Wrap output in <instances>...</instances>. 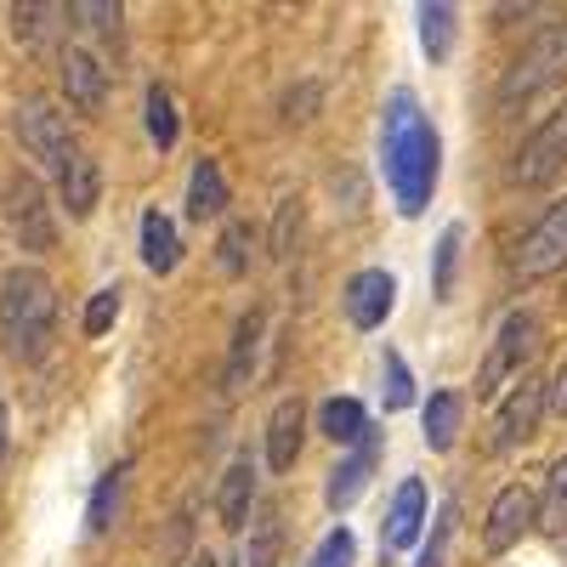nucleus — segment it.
<instances>
[{
    "label": "nucleus",
    "mask_w": 567,
    "mask_h": 567,
    "mask_svg": "<svg viewBox=\"0 0 567 567\" xmlns=\"http://www.w3.org/2000/svg\"><path fill=\"white\" fill-rule=\"evenodd\" d=\"M301 437H307V403L301 398H284L272 409V420H267V465L272 471H296Z\"/></svg>",
    "instance_id": "nucleus-14"
},
{
    "label": "nucleus",
    "mask_w": 567,
    "mask_h": 567,
    "mask_svg": "<svg viewBox=\"0 0 567 567\" xmlns=\"http://www.w3.org/2000/svg\"><path fill=\"white\" fill-rule=\"evenodd\" d=\"M7 443H12V432H7V398H0V460H7Z\"/></svg>",
    "instance_id": "nucleus-40"
},
{
    "label": "nucleus",
    "mask_w": 567,
    "mask_h": 567,
    "mask_svg": "<svg viewBox=\"0 0 567 567\" xmlns=\"http://www.w3.org/2000/svg\"><path fill=\"white\" fill-rule=\"evenodd\" d=\"M187 534H194V511H176V528H171V539H165V561H176V556L187 550Z\"/></svg>",
    "instance_id": "nucleus-39"
},
{
    "label": "nucleus",
    "mask_w": 567,
    "mask_h": 567,
    "mask_svg": "<svg viewBox=\"0 0 567 567\" xmlns=\"http://www.w3.org/2000/svg\"><path fill=\"white\" fill-rule=\"evenodd\" d=\"M250 250H256V227H250V221H227V227H221V245H216L221 272L239 278V272L250 267Z\"/></svg>",
    "instance_id": "nucleus-27"
},
{
    "label": "nucleus",
    "mask_w": 567,
    "mask_h": 567,
    "mask_svg": "<svg viewBox=\"0 0 567 567\" xmlns=\"http://www.w3.org/2000/svg\"><path fill=\"white\" fill-rule=\"evenodd\" d=\"M449 539H454V505L437 511V528H432V545L420 550L414 567H449Z\"/></svg>",
    "instance_id": "nucleus-35"
},
{
    "label": "nucleus",
    "mask_w": 567,
    "mask_h": 567,
    "mask_svg": "<svg viewBox=\"0 0 567 567\" xmlns=\"http://www.w3.org/2000/svg\"><path fill=\"white\" fill-rule=\"evenodd\" d=\"M539 528L545 534H567V454L550 465L545 494H539Z\"/></svg>",
    "instance_id": "nucleus-26"
},
{
    "label": "nucleus",
    "mask_w": 567,
    "mask_h": 567,
    "mask_svg": "<svg viewBox=\"0 0 567 567\" xmlns=\"http://www.w3.org/2000/svg\"><path fill=\"white\" fill-rule=\"evenodd\" d=\"M420 45H425V58L443 63L454 52V7H420Z\"/></svg>",
    "instance_id": "nucleus-25"
},
{
    "label": "nucleus",
    "mask_w": 567,
    "mask_h": 567,
    "mask_svg": "<svg viewBox=\"0 0 567 567\" xmlns=\"http://www.w3.org/2000/svg\"><path fill=\"white\" fill-rule=\"evenodd\" d=\"M460 414H465L460 392H432V403H425V414H420V425H425V449H432V454H449L454 437H460Z\"/></svg>",
    "instance_id": "nucleus-22"
},
{
    "label": "nucleus",
    "mask_w": 567,
    "mask_h": 567,
    "mask_svg": "<svg viewBox=\"0 0 567 567\" xmlns=\"http://www.w3.org/2000/svg\"><path fill=\"white\" fill-rule=\"evenodd\" d=\"M545 409L567 420V358L556 363V374H550V386H545Z\"/></svg>",
    "instance_id": "nucleus-38"
},
{
    "label": "nucleus",
    "mask_w": 567,
    "mask_h": 567,
    "mask_svg": "<svg viewBox=\"0 0 567 567\" xmlns=\"http://www.w3.org/2000/svg\"><path fill=\"white\" fill-rule=\"evenodd\" d=\"M381 398H386V414H398V409L414 403V374H409V363L392 347H386V386H381Z\"/></svg>",
    "instance_id": "nucleus-32"
},
{
    "label": "nucleus",
    "mask_w": 567,
    "mask_h": 567,
    "mask_svg": "<svg viewBox=\"0 0 567 567\" xmlns=\"http://www.w3.org/2000/svg\"><path fill=\"white\" fill-rule=\"evenodd\" d=\"M221 210H227V176H221L216 159H199L194 176H187V216L210 221V216H221Z\"/></svg>",
    "instance_id": "nucleus-21"
},
{
    "label": "nucleus",
    "mask_w": 567,
    "mask_h": 567,
    "mask_svg": "<svg viewBox=\"0 0 567 567\" xmlns=\"http://www.w3.org/2000/svg\"><path fill=\"white\" fill-rule=\"evenodd\" d=\"M561 307H567V296H561Z\"/></svg>",
    "instance_id": "nucleus-42"
},
{
    "label": "nucleus",
    "mask_w": 567,
    "mask_h": 567,
    "mask_svg": "<svg viewBox=\"0 0 567 567\" xmlns=\"http://www.w3.org/2000/svg\"><path fill=\"white\" fill-rule=\"evenodd\" d=\"M381 165H386V187L392 205L403 216H420L437 194V171H443V142L432 131V120L420 114L414 91H392L386 114H381Z\"/></svg>",
    "instance_id": "nucleus-1"
},
{
    "label": "nucleus",
    "mask_w": 567,
    "mask_h": 567,
    "mask_svg": "<svg viewBox=\"0 0 567 567\" xmlns=\"http://www.w3.org/2000/svg\"><path fill=\"white\" fill-rule=\"evenodd\" d=\"M567 171V103L545 114V125L523 142V154H516V182L523 187H545Z\"/></svg>",
    "instance_id": "nucleus-7"
},
{
    "label": "nucleus",
    "mask_w": 567,
    "mask_h": 567,
    "mask_svg": "<svg viewBox=\"0 0 567 567\" xmlns=\"http://www.w3.org/2000/svg\"><path fill=\"white\" fill-rule=\"evenodd\" d=\"M420 528H425V483L409 477L392 494V511H386V523H381V545L386 550H409V545H420Z\"/></svg>",
    "instance_id": "nucleus-13"
},
{
    "label": "nucleus",
    "mask_w": 567,
    "mask_h": 567,
    "mask_svg": "<svg viewBox=\"0 0 567 567\" xmlns=\"http://www.w3.org/2000/svg\"><path fill=\"white\" fill-rule=\"evenodd\" d=\"M69 18H80L85 29H109V23H120V7H103V0H74Z\"/></svg>",
    "instance_id": "nucleus-36"
},
{
    "label": "nucleus",
    "mask_w": 567,
    "mask_h": 567,
    "mask_svg": "<svg viewBox=\"0 0 567 567\" xmlns=\"http://www.w3.org/2000/svg\"><path fill=\"white\" fill-rule=\"evenodd\" d=\"M18 136H23V148H29L40 165H52V171H63L69 154H74L69 114H58L45 97H23V103H18Z\"/></svg>",
    "instance_id": "nucleus-6"
},
{
    "label": "nucleus",
    "mask_w": 567,
    "mask_h": 567,
    "mask_svg": "<svg viewBox=\"0 0 567 567\" xmlns=\"http://www.w3.org/2000/svg\"><path fill=\"white\" fill-rule=\"evenodd\" d=\"M374 465H381V432H369L336 471H329V483H323V499H329V511H352L358 499H363V488H369V477H374Z\"/></svg>",
    "instance_id": "nucleus-11"
},
{
    "label": "nucleus",
    "mask_w": 567,
    "mask_h": 567,
    "mask_svg": "<svg viewBox=\"0 0 567 567\" xmlns=\"http://www.w3.org/2000/svg\"><path fill=\"white\" fill-rule=\"evenodd\" d=\"M261 329H267V312L250 307L239 323H233V347H227V369H221V392H245L250 374H256V352H261Z\"/></svg>",
    "instance_id": "nucleus-15"
},
{
    "label": "nucleus",
    "mask_w": 567,
    "mask_h": 567,
    "mask_svg": "<svg viewBox=\"0 0 567 567\" xmlns=\"http://www.w3.org/2000/svg\"><path fill=\"white\" fill-rule=\"evenodd\" d=\"M114 318H120V284H103V290L85 301V336H109Z\"/></svg>",
    "instance_id": "nucleus-33"
},
{
    "label": "nucleus",
    "mask_w": 567,
    "mask_h": 567,
    "mask_svg": "<svg viewBox=\"0 0 567 567\" xmlns=\"http://www.w3.org/2000/svg\"><path fill=\"white\" fill-rule=\"evenodd\" d=\"M567 80V18L561 23H545L534 40H528V52L516 58L499 80V109L516 114V109H528L539 91L561 85Z\"/></svg>",
    "instance_id": "nucleus-3"
},
{
    "label": "nucleus",
    "mask_w": 567,
    "mask_h": 567,
    "mask_svg": "<svg viewBox=\"0 0 567 567\" xmlns=\"http://www.w3.org/2000/svg\"><path fill=\"white\" fill-rule=\"evenodd\" d=\"M539 528V499L523 488V483H511L499 488V499L488 505V523H483V550L488 556H505L511 545H523V534Z\"/></svg>",
    "instance_id": "nucleus-8"
},
{
    "label": "nucleus",
    "mask_w": 567,
    "mask_h": 567,
    "mask_svg": "<svg viewBox=\"0 0 567 567\" xmlns=\"http://www.w3.org/2000/svg\"><path fill=\"white\" fill-rule=\"evenodd\" d=\"M7 227H12V239L29 250V256H52L58 250V216L52 205H45V187L29 176V171H12L7 176Z\"/></svg>",
    "instance_id": "nucleus-5"
},
{
    "label": "nucleus",
    "mask_w": 567,
    "mask_h": 567,
    "mask_svg": "<svg viewBox=\"0 0 567 567\" xmlns=\"http://www.w3.org/2000/svg\"><path fill=\"white\" fill-rule=\"evenodd\" d=\"M539 341H545L539 312H528V307L505 312L499 336H494V347H488V358H483V369H477V398H494L511 374H523V363L539 352Z\"/></svg>",
    "instance_id": "nucleus-4"
},
{
    "label": "nucleus",
    "mask_w": 567,
    "mask_h": 567,
    "mask_svg": "<svg viewBox=\"0 0 567 567\" xmlns=\"http://www.w3.org/2000/svg\"><path fill=\"white\" fill-rule=\"evenodd\" d=\"M318 432L341 449H358L369 437V409L358 398H323L318 403Z\"/></svg>",
    "instance_id": "nucleus-19"
},
{
    "label": "nucleus",
    "mask_w": 567,
    "mask_h": 567,
    "mask_svg": "<svg viewBox=\"0 0 567 567\" xmlns=\"http://www.w3.org/2000/svg\"><path fill=\"white\" fill-rule=\"evenodd\" d=\"M250 511H256V465H250V454H245V460L227 465L221 494H216V516H221V528L239 534V528L250 523Z\"/></svg>",
    "instance_id": "nucleus-18"
},
{
    "label": "nucleus",
    "mask_w": 567,
    "mask_h": 567,
    "mask_svg": "<svg viewBox=\"0 0 567 567\" xmlns=\"http://www.w3.org/2000/svg\"><path fill=\"white\" fill-rule=\"evenodd\" d=\"M58 329V284L40 267H12L0 278V347L18 363H40Z\"/></svg>",
    "instance_id": "nucleus-2"
},
{
    "label": "nucleus",
    "mask_w": 567,
    "mask_h": 567,
    "mask_svg": "<svg viewBox=\"0 0 567 567\" xmlns=\"http://www.w3.org/2000/svg\"><path fill=\"white\" fill-rule=\"evenodd\" d=\"M318 97H323V91H318L312 80H301V85L290 91V97H284V120H312V109H318Z\"/></svg>",
    "instance_id": "nucleus-37"
},
{
    "label": "nucleus",
    "mask_w": 567,
    "mask_h": 567,
    "mask_svg": "<svg viewBox=\"0 0 567 567\" xmlns=\"http://www.w3.org/2000/svg\"><path fill=\"white\" fill-rule=\"evenodd\" d=\"M58 194H63V205H69L74 221H85L91 210H97V199H103V176H97V159H91L85 148H74L69 165L58 171Z\"/></svg>",
    "instance_id": "nucleus-17"
},
{
    "label": "nucleus",
    "mask_w": 567,
    "mask_h": 567,
    "mask_svg": "<svg viewBox=\"0 0 567 567\" xmlns=\"http://www.w3.org/2000/svg\"><path fill=\"white\" fill-rule=\"evenodd\" d=\"M278 545H284V523H278V505H256L250 516V545L239 567H278Z\"/></svg>",
    "instance_id": "nucleus-23"
},
{
    "label": "nucleus",
    "mask_w": 567,
    "mask_h": 567,
    "mask_svg": "<svg viewBox=\"0 0 567 567\" xmlns=\"http://www.w3.org/2000/svg\"><path fill=\"white\" fill-rule=\"evenodd\" d=\"M58 18H69V7H12V29H18V40H29V45L52 40Z\"/></svg>",
    "instance_id": "nucleus-29"
},
{
    "label": "nucleus",
    "mask_w": 567,
    "mask_h": 567,
    "mask_svg": "<svg viewBox=\"0 0 567 567\" xmlns=\"http://www.w3.org/2000/svg\"><path fill=\"white\" fill-rule=\"evenodd\" d=\"M567 267V199H556L539 221H534V233L523 239V250H516V272L523 278H550V272H561Z\"/></svg>",
    "instance_id": "nucleus-9"
},
{
    "label": "nucleus",
    "mask_w": 567,
    "mask_h": 567,
    "mask_svg": "<svg viewBox=\"0 0 567 567\" xmlns=\"http://www.w3.org/2000/svg\"><path fill=\"white\" fill-rule=\"evenodd\" d=\"M125 460L114 465V471H103L97 477V488H91V511H85V528L91 534H109L114 528V511H120V494H125Z\"/></svg>",
    "instance_id": "nucleus-24"
},
{
    "label": "nucleus",
    "mask_w": 567,
    "mask_h": 567,
    "mask_svg": "<svg viewBox=\"0 0 567 567\" xmlns=\"http://www.w3.org/2000/svg\"><path fill=\"white\" fill-rule=\"evenodd\" d=\"M539 420H545V386L539 381H523L505 403H499V420H494V449L511 454L516 443H528L539 432Z\"/></svg>",
    "instance_id": "nucleus-12"
},
{
    "label": "nucleus",
    "mask_w": 567,
    "mask_h": 567,
    "mask_svg": "<svg viewBox=\"0 0 567 567\" xmlns=\"http://www.w3.org/2000/svg\"><path fill=\"white\" fill-rule=\"evenodd\" d=\"M176 261H182L176 221L165 210H148V216H142V267H148V272H176Z\"/></svg>",
    "instance_id": "nucleus-20"
},
{
    "label": "nucleus",
    "mask_w": 567,
    "mask_h": 567,
    "mask_svg": "<svg viewBox=\"0 0 567 567\" xmlns=\"http://www.w3.org/2000/svg\"><path fill=\"white\" fill-rule=\"evenodd\" d=\"M392 301H398V278H392L386 267H363V272H352V278H347V296H341L352 329H381L386 312H392Z\"/></svg>",
    "instance_id": "nucleus-10"
},
{
    "label": "nucleus",
    "mask_w": 567,
    "mask_h": 567,
    "mask_svg": "<svg viewBox=\"0 0 567 567\" xmlns=\"http://www.w3.org/2000/svg\"><path fill=\"white\" fill-rule=\"evenodd\" d=\"M460 239H465V227H460V221H449V227H443V239H437V267H432V290H437V301H449V296H454Z\"/></svg>",
    "instance_id": "nucleus-28"
},
{
    "label": "nucleus",
    "mask_w": 567,
    "mask_h": 567,
    "mask_svg": "<svg viewBox=\"0 0 567 567\" xmlns=\"http://www.w3.org/2000/svg\"><path fill=\"white\" fill-rule=\"evenodd\" d=\"M307 567H358V539H352V528H347V523H341V528H329Z\"/></svg>",
    "instance_id": "nucleus-31"
},
{
    "label": "nucleus",
    "mask_w": 567,
    "mask_h": 567,
    "mask_svg": "<svg viewBox=\"0 0 567 567\" xmlns=\"http://www.w3.org/2000/svg\"><path fill=\"white\" fill-rule=\"evenodd\" d=\"M148 136L159 142V148H176V109H171V91L165 85H148Z\"/></svg>",
    "instance_id": "nucleus-30"
},
{
    "label": "nucleus",
    "mask_w": 567,
    "mask_h": 567,
    "mask_svg": "<svg viewBox=\"0 0 567 567\" xmlns=\"http://www.w3.org/2000/svg\"><path fill=\"white\" fill-rule=\"evenodd\" d=\"M296 233H301V199H284L278 205V221H272V256L278 261L296 250Z\"/></svg>",
    "instance_id": "nucleus-34"
},
{
    "label": "nucleus",
    "mask_w": 567,
    "mask_h": 567,
    "mask_svg": "<svg viewBox=\"0 0 567 567\" xmlns=\"http://www.w3.org/2000/svg\"><path fill=\"white\" fill-rule=\"evenodd\" d=\"M187 567H216V556L205 550V556H194V561H187Z\"/></svg>",
    "instance_id": "nucleus-41"
},
{
    "label": "nucleus",
    "mask_w": 567,
    "mask_h": 567,
    "mask_svg": "<svg viewBox=\"0 0 567 567\" xmlns=\"http://www.w3.org/2000/svg\"><path fill=\"white\" fill-rule=\"evenodd\" d=\"M63 97L80 109V114H103V97H109V74L91 52H63Z\"/></svg>",
    "instance_id": "nucleus-16"
}]
</instances>
